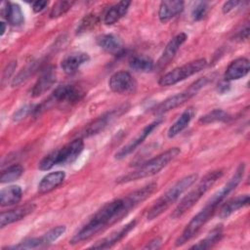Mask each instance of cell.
I'll use <instances>...</instances> for the list:
<instances>
[{"instance_id":"cell-41","label":"cell","mask_w":250,"mask_h":250,"mask_svg":"<svg viewBox=\"0 0 250 250\" xmlns=\"http://www.w3.org/2000/svg\"><path fill=\"white\" fill-rule=\"evenodd\" d=\"M17 67V62H11L7 66L6 68L4 69V72H3V80L9 78L11 76V74L14 72V70L16 69Z\"/></svg>"},{"instance_id":"cell-37","label":"cell","mask_w":250,"mask_h":250,"mask_svg":"<svg viewBox=\"0 0 250 250\" xmlns=\"http://www.w3.org/2000/svg\"><path fill=\"white\" fill-rule=\"evenodd\" d=\"M34 109H35L34 105H32V104H25V105H23L22 107L19 108V109L13 114L12 119H13V121H20V120L23 119L24 117H26L29 113L34 112Z\"/></svg>"},{"instance_id":"cell-10","label":"cell","mask_w":250,"mask_h":250,"mask_svg":"<svg viewBox=\"0 0 250 250\" xmlns=\"http://www.w3.org/2000/svg\"><path fill=\"white\" fill-rule=\"evenodd\" d=\"M108 87L114 93L129 95L136 92L137 83L128 71L120 70L110 76Z\"/></svg>"},{"instance_id":"cell-5","label":"cell","mask_w":250,"mask_h":250,"mask_svg":"<svg viewBox=\"0 0 250 250\" xmlns=\"http://www.w3.org/2000/svg\"><path fill=\"white\" fill-rule=\"evenodd\" d=\"M84 148V143L81 139H75L61 148L55 149L47 154L38 165L42 171H47L56 165L70 164L78 158Z\"/></svg>"},{"instance_id":"cell-28","label":"cell","mask_w":250,"mask_h":250,"mask_svg":"<svg viewBox=\"0 0 250 250\" xmlns=\"http://www.w3.org/2000/svg\"><path fill=\"white\" fill-rule=\"evenodd\" d=\"M223 236V226H217L214 228L207 235L205 238L200 240L198 243L192 245L190 249H209L213 247L217 242L221 240Z\"/></svg>"},{"instance_id":"cell-29","label":"cell","mask_w":250,"mask_h":250,"mask_svg":"<svg viewBox=\"0 0 250 250\" xmlns=\"http://www.w3.org/2000/svg\"><path fill=\"white\" fill-rule=\"evenodd\" d=\"M132 69L139 72H150L154 68L153 61L146 56H134L129 61Z\"/></svg>"},{"instance_id":"cell-16","label":"cell","mask_w":250,"mask_h":250,"mask_svg":"<svg viewBox=\"0 0 250 250\" xmlns=\"http://www.w3.org/2000/svg\"><path fill=\"white\" fill-rule=\"evenodd\" d=\"M56 82V72L53 66H49L41 72V75L31 89V96L37 98L47 92Z\"/></svg>"},{"instance_id":"cell-26","label":"cell","mask_w":250,"mask_h":250,"mask_svg":"<svg viewBox=\"0 0 250 250\" xmlns=\"http://www.w3.org/2000/svg\"><path fill=\"white\" fill-rule=\"evenodd\" d=\"M248 203H249V195L248 194L236 196L222 206L220 213H219V217L221 219H227L231 214L236 212L237 210L247 206Z\"/></svg>"},{"instance_id":"cell-3","label":"cell","mask_w":250,"mask_h":250,"mask_svg":"<svg viewBox=\"0 0 250 250\" xmlns=\"http://www.w3.org/2000/svg\"><path fill=\"white\" fill-rule=\"evenodd\" d=\"M197 178V174H190L179 180L164 194H162L150 207V209L147 212L146 219L148 221H151L160 216L163 212H165L172 204H174L180 198V196L189 187H191L195 183Z\"/></svg>"},{"instance_id":"cell-42","label":"cell","mask_w":250,"mask_h":250,"mask_svg":"<svg viewBox=\"0 0 250 250\" xmlns=\"http://www.w3.org/2000/svg\"><path fill=\"white\" fill-rule=\"evenodd\" d=\"M47 5H48L47 1H35L32 4V10L34 13H40L46 8Z\"/></svg>"},{"instance_id":"cell-11","label":"cell","mask_w":250,"mask_h":250,"mask_svg":"<svg viewBox=\"0 0 250 250\" xmlns=\"http://www.w3.org/2000/svg\"><path fill=\"white\" fill-rule=\"evenodd\" d=\"M244 172H245V163H240L236 168L234 174L231 176V178L225 184L224 187H222V188H220L216 193H214L213 196L208 201L219 206L220 203L239 185V183L243 178Z\"/></svg>"},{"instance_id":"cell-1","label":"cell","mask_w":250,"mask_h":250,"mask_svg":"<svg viewBox=\"0 0 250 250\" xmlns=\"http://www.w3.org/2000/svg\"><path fill=\"white\" fill-rule=\"evenodd\" d=\"M157 184L150 183L123 198H117L104 204L89 221L72 236L69 243L74 245L92 238L94 235L121 221L127 214L140 203L147 199L156 189Z\"/></svg>"},{"instance_id":"cell-40","label":"cell","mask_w":250,"mask_h":250,"mask_svg":"<svg viewBox=\"0 0 250 250\" xmlns=\"http://www.w3.org/2000/svg\"><path fill=\"white\" fill-rule=\"evenodd\" d=\"M249 37V26L246 23L235 35V38L238 40H246Z\"/></svg>"},{"instance_id":"cell-25","label":"cell","mask_w":250,"mask_h":250,"mask_svg":"<svg viewBox=\"0 0 250 250\" xmlns=\"http://www.w3.org/2000/svg\"><path fill=\"white\" fill-rule=\"evenodd\" d=\"M130 4H131L130 1H121L109 7L106 13L104 14V22L106 25H111L117 22L122 17L126 15Z\"/></svg>"},{"instance_id":"cell-8","label":"cell","mask_w":250,"mask_h":250,"mask_svg":"<svg viewBox=\"0 0 250 250\" xmlns=\"http://www.w3.org/2000/svg\"><path fill=\"white\" fill-rule=\"evenodd\" d=\"M217 209V206L207 202L206 205L202 210H200L187 225L185 229L183 230L182 234L177 238L175 245L176 246H182L188 240H190L192 237H194L197 232L201 229V228L209 221V219L213 216Z\"/></svg>"},{"instance_id":"cell-43","label":"cell","mask_w":250,"mask_h":250,"mask_svg":"<svg viewBox=\"0 0 250 250\" xmlns=\"http://www.w3.org/2000/svg\"><path fill=\"white\" fill-rule=\"evenodd\" d=\"M217 90L219 93H226L229 90V83L228 80H223L221 81L219 84H218V87H217Z\"/></svg>"},{"instance_id":"cell-30","label":"cell","mask_w":250,"mask_h":250,"mask_svg":"<svg viewBox=\"0 0 250 250\" xmlns=\"http://www.w3.org/2000/svg\"><path fill=\"white\" fill-rule=\"evenodd\" d=\"M230 118L229 114L223 109H214L207 114L201 116L198 122L202 125L215 123V122H226Z\"/></svg>"},{"instance_id":"cell-39","label":"cell","mask_w":250,"mask_h":250,"mask_svg":"<svg viewBox=\"0 0 250 250\" xmlns=\"http://www.w3.org/2000/svg\"><path fill=\"white\" fill-rule=\"evenodd\" d=\"M238 4H240L239 1L237 0H230V1H227L224 3L223 7H222V11L224 14L229 13L233 8H235Z\"/></svg>"},{"instance_id":"cell-33","label":"cell","mask_w":250,"mask_h":250,"mask_svg":"<svg viewBox=\"0 0 250 250\" xmlns=\"http://www.w3.org/2000/svg\"><path fill=\"white\" fill-rule=\"evenodd\" d=\"M37 67H38V62H30L14 78V80L12 81V86L17 87L22 82H24L26 79H28L29 76H31L35 72Z\"/></svg>"},{"instance_id":"cell-15","label":"cell","mask_w":250,"mask_h":250,"mask_svg":"<svg viewBox=\"0 0 250 250\" xmlns=\"http://www.w3.org/2000/svg\"><path fill=\"white\" fill-rule=\"evenodd\" d=\"M36 208V205L33 203H27L22 206H19L15 209L4 211L0 215V227L4 228L10 224L18 222L29 214H31Z\"/></svg>"},{"instance_id":"cell-14","label":"cell","mask_w":250,"mask_h":250,"mask_svg":"<svg viewBox=\"0 0 250 250\" xmlns=\"http://www.w3.org/2000/svg\"><path fill=\"white\" fill-rule=\"evenodd\" d=\"M136 225H137V220H133V221L129 222L128 224L123 226L118 230L110 233L108 236H106V237L99 240L95 244H93L91 246V248H95V249H107V248L112 247L114 244H116L119 241H121L136 227Z\"/></svg>"},{"instance_id":"cell-27","label":"cell","mask_w":250,"mask_h":250,"mask_svg":"<svg viewBox=\"0 0 250 250\" xmlns=\"http://www.w3.org/2000/svg\"><path fill=\"white\" fill-rule=\"evenodd\" d=\"M22 197V190L20 186H9L0 191V205L13 206L18 204Z\"/></svg>"},{"instance_id":"cell-7","label":"cell","mask_w":250,"mask_h":250,"mask_svg":"<svg viewBox=\"0 0 250 250\" xmlns=\"http://www.w3.org/2000/svg\"><path fill=\"white\" fill-rule=\"evenodd\" d=\"M207 65V62L205 59H198L192 62H189L182 66L176 67L173 70L164 74L158 81V84L163 87L175 85L195 73L203 70Z\"/></svg>"},{"instance_id":"cell-18","label":"cell","mask_w":250,"mask_h":250,"mask_svg":"<svg viewBox=\"0 0 250 250\" xmlns=\"http://www.w3.org/2000/svg\"><path fill=\"white\" fill-rule=\"evenodd\" d=\"M90 57L83 52H73L66 55L61 62V67L66 74H73L82 64L89 62Z\"/></svg>"},{"instance_id":"cell-34","label":"cell","mask_w":250,"mask_h":250,"mask_svg":"<svg viewBox=\"0 0 250 250\" xmlns=\"http://www.w3.org/2000/svg\"><path fill=\"white\" fill-rule=\"evenodd\" d=\"M74 4L73 1H58L54 4L50 12L51 19H57L66 14Z\"/></svg>"},{"instance_id":"cell-31","label":"cell","mask_w":250,"mask_h":250,"mask_svg":"<svg viewBox=\"0 0 250 250\" xmlns=\"http://www.w3.org/2000/svg\"><path fill=\"white\" fill-rule=\"evenodd\" d=\"M23 173V167L21 164H14L4 170L1 174L0 182L1 184L11 183L18 180Z\"/></svg>"},{"instance_id":"cell-24","label":"cell","mask_w":250,"mask_h":250,"mask_svg":"<svg viewBox=\"0 0 250 250\" xmlns=\"http://www.w3.org/2000/svg\"><path fill=\"white\" fill-rule=\"evenodd\" d=\"M97 44L105 52L112 55H119L123 51L121 40L113 34H104L97 38Z\"/></svg>"},{"instance_id":"cell-17","label":"cell","mask_w":250,"mask_h":250,"mask_svg":"<svg viewBox=\"0 0 250 250\" xmlns=\"http://www.w3.org/2000/svg\"><path fill=\"white\" fill-rule=\"evenodd\" d=\"M185 3L180 0H166L162 1L159 5L158 18L159 21L163 23L168 22L184 10Z\"/></svg>"},{"instance_id":"cell-9","label":"cell","mask_w":250,"mask_h":250,"mask_svg":"<svg viewBox=\"0 0 250 250\" xmlns=\"http://www.w3.org/2000/svg\"><path fill=\"white\" fill-rule=\"evenodd\" d=\"M84 96L83 91L72 84H65L59 86L53 92L51 98L43 104L35 107L33 113H40L41 110L47 109L48 105L55 104H72L76 103Z\"/></svg>"},{"instance_id":"cell-6","label":"cell","mask_w":250,"mask_h":250,"mask_svg":"<svg viewBox=\"0 0 250 250\" xmlns=\"http://www.w3.org/2000/svg\"><path fill=\"white\" fill-rule=\"evenodd\" d=\"M207 82H208V78L206 76L197 79L193 84H191L189 86V88L188 90H186L182 93L173 95V96L167 98L166 100H164L163 102H161L159 104H157L152 109V112L154 114L158 115V114L165 113L171 109H174V108L180 106L181 104L186 103L188 100L192 98L194 95H196V93L201 88H203L207 84Z\"/></svg>"},{"instance_id":"cell-2","label":"cell","mask_w":250,"mask_h":250,"mask_svg":"<svg viewBox=\"0 0 250 250\" xmlns=\"http://www.w3.org/2000/svg\"><path fill=\"white\" fill-rule=\"evenodd\" d=\"M180 152H181V149L179 147H171L168 150L153 157L152 159L146 161L135 171H132L126 175L119 177L118 179H116V183L124 184L132 181H137L140 179L151 177L159 173L164 167H166L169 162H171L180 154Z\"/></svg>"},{"instance_id":"cell-38","label":"cell","mask_w":250,"mask_h":250,"mask_svg":"<svg viewBox=\"0 0 250 250\" xmlns=\"http://www.w3.org/2000/svg\"><path fill=\"white\" fill-rule=\"evenodd\" d=\"M162 244V238L161 237H155L152 240H150L149 242H147V244L144 247V249H151V250H155L160 248Z\"/></svg>"},{"instance_id":"cell-19","label":"cell","mask_w":250,"mask_h":250,"mask_svg":"<svg viewBox=\"0 0 250 250\" xmlns=\"http://www.w3.org/2000/svg\"><path fill=\"white\" fill-rule=\"evenodd\" d=\"M123 108L121 107V108H118L117 110H112V111L107 112V113L100 116L99 118H97L95 121H93L91 124H89V126L85 129V131L83 132L84 133L83 136L90 137V136L98 134L99 132L104 130L107 126L108 123H110L113 119H115L116 117H118L119 115H121L123 113L124 110H121Z\"/></svg>"},{"instance_id":"cell-13","label":"cell","mask_w":250,"mask_h":250,"mask_svg":"<svg viewBox=\"0 0 250 250\" xmlns=\"http://www.w3.org/2000/svg\"><path fill=\"white\" fill-rule=\"evenodd\" d=\"M162 122V119H156L153 122L149 123L148 125H146L134 139H132L126 146H124L123 147H121L115 154V158L116 159H123L124 157H126L128 154H130L131 152H133L148 136L149 134Z\"/></svg>"},{"instance_id":"cell-20","label":"cell","mask_w":250,"mask_h":250,"mask_svg":"<svg viewBox=\"0 0 250 250\" xmlns=\"http://www.w3.org/2000/svg\"><path fill=\"white\" fill-rule=\"evenodd\" d=\"M250 69L249 61L246 58H238L232 61L225 71V79L228 81L237 80L246 76Z\"/></svg>"},{"instance_id":"cell-32","label":"cell","mask_w":250,"mask_h":250,"mask_svg":"<svg viewBox=\"0 0 250 250\" xmlns=\"http://www.w3.org/2000/svg\"><path fill=\"white\" fill-rule=\"evenodd\" d=\"M99 21H100L99 17L96 16L95 14H89V15L85 16L78 23V26H77L76 32H75L76 35L88 32L89 30L95 28L98 25Z\"/></svg>"},{"instance_id":"cell-21","label":"cell","mask_w":250,"mask_h":250,"mask_svg":"<svg viewBox=\"0 0 250 250\" xmlns=\"http://www.w3.org/2000/svg\"><path fill=\"white\" fill-rule=\"evenodd\" d=\"M1 16L14 26L23 23L24 18L20 5L10 2H3L1 4Z\"/></svg>"},{"instance_id":"cell-12","label":"cell","mask_w":250,"mask_h":250,"mask_svg":"<svg viewBox=\"0 0 250 250\" xmlns=\"http://www.w3.org/2000/svg\"><path fill=\"white\" fill-rule=\"evenodd\" d=\"M187 38H188L187 34L184 33V32H181L169 41V43L166 45L162 55L160 56L159 60L156 62V64L154 65V67L158 71L162 70L163 68H165L170 63V62L175 57L176 53L179 51L180 47L186 42Z\"/></svg>"},{"instance_id":"cell-22","label":"cell","mask_w":250,"mask_h":250,"mask_svg":"<svg viewBox=\"0 0 250 250\" xmlns=\"http://www.w3.org/2000/svg\"><path fill=\"white\" fill-rule=\"evenodd\" d=\"M65 179V174L62 171H56L49 173L45 177L42 178L38 185V192L40 194H44L50 192L57 188L59 186L62 184Z\"/></svg>"},{"instance_id":"cell-44","label":"cell","mask_w":250,"mask_h":250,"mask_svg":"<svg viewBox=\"0 0 250 250\" xmlns=\"http://www.w3.org/2000/svg\"><path fill=\"white\" fill-rule=\"evenodd\" d=\"M0 26H1V29H0V35L2 36L4 33H5V30H6V23L4 21H1L0 22Z\"/></svg>"},{"instance_id":"cell-23","label":"cell","mask_w":250,"mask_h":250,"mask_svg":"<svg viewBox=\"0 0 250 250\" xmlns=\"http://www.w3.org/2000/svg\"><path fill=\"white\" fill-rule=\"evenodd\" d=\"M194 114H195V109L193 107H188V109H186L168 129V132H167L168 138L172 139L177 135H179L182 131H184L191 121Z\"/></svg>"},{"instance_id":"cell-35","label":"cell","mask_w":250,"mask_h":250,"mask_svg":"<svg viewBox=\"0 0 250 250\" xmlns=\"http://www.w3.org/2000/svg\"><path fill=\"white\" fill-rule=\"evenodd\" d=\"M65 229H66L65 226H58L51 229L44 235H42V239L45 246H48L49 244L56 241L59 237H61L65 232Z\"/></svg>"},{"instance_id":"cell-36","label":"cell","mask_w":250,"mask_h":250,"mask_svg":"<svg viewBox=\"0 0 250 250\" xmlns=\"http://www.w3.org/2000/svg\"><path fill=\"white\" fill-rule=\"evenodd\" d=\"M208 3L207 2H198L191 11V18L193 21H201L208 13Z\"/></svg>"},{"instance_id":"cell-4","label":"cell","mask_w":250,"mask_h":250,"mask_svg":"<svg viewBox=\"0 0 250 250\" xmlns=\"http://www.w3.org/2000/svg\"><path fill=\"white\" fill-rule=\"evenodd\" d=\"M223 169H217L207 173L195 186V188H193L180 201L178 206L171 214V217L173 219H178L182 217L185 213H187L194 204L197 203V201L202 197V195H204L214 186V184L223 176Z\"/></svg>"}]
</instances>
